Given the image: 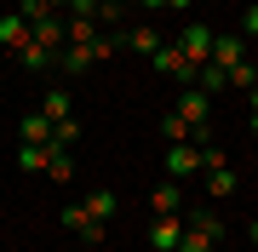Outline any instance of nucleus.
Instances as JSON below:
<instances>
[{
    "instance_id": "obj_1",
    "label": "nucleus",
    "mask_w": 258,
    "mask_h": 252,
    "mask_svg": "<svg viewBox=\"0 0 258 252\" xmlns=\"http://www.w3.org/2000/svg\"><path fill=\"white\" fill-rule=\"evenodd\" d=\"M149 63L161 69V75H172L178 86H195V63L184 57V46H178V40H161L155 46V57H149Z\"/></svg>"
},
{
    "instance_id": "obj_2",
    "label": "nucleus",
    "mask_w": 258,
    "mask_h": 252,
    "mask_svg": "<svg viewBox=\"0 0 258 252\" xmlns=\"http://www.w3.org/2000/svg\"><path fill=\"white\" fill-rule=\"evenodd\" d=\"M212 40H218V35H212L207 23H184V29H178V46H184V57H189L195 69L212 63Z\"/></svg>"
},
{
    "instance_id": "obj_3",
    "label": "nucleus",
    "mask_w": 258,
    "mask_h": 252,
    "mask_svg": "<svg viewBox=\"0 0 258 252\" xmlns=\"http://www.w3.org/2000/svg\"><path fill=\"white\" fill-rule=\"evenodd\" d=\"M178 115H184L189 126H212V98L201 92V86H178ZM195 138V132H189Z\"/></svg>"
},
{
    "instance_id": "obj_4",
    "label": "nucleus",
    "mask_w": 258,
    "mask_h": 252,
    "mask_svg": "<svg viewBox=\"0 0 258 252\" xmlns=\"http://www.w3.org/2000/svg\"><path fill=\"white\" fill-rule=\"evenodd\" d=\"M184 229H189V218H178V212H166L149 224V246L155 252H178V241H184Z\"/></svg>"
},
{
    "instance_id": "obj_5",
    "label": "nucleus",
    "mask_w": 258,
    "mask_h": 252,
    "mask_svg": "<svg viewBox=\"0 0 258 252\" xmlns=\"http://www.w3.org/2000/svg\"><path fill=\"white\" fill-rule=\"evenodd\" d=\"M57 218H63V229H75V235H81V241H103V224H98V218L92 212H86V206H63V212H57Z\"/></svg>"
},
{
    "instance_id": "obj_6",
    "label": "nucleus",
    "mask_w": 258,
    "mask_h": 252,
    "mask_svg": "<svg viewBox=\"0 0 258 252\" xmlns=\"http://www.w3.org/2000/svg\"><path fill=\"white\" fill-rule=\"evenodd\" d=\"M166 172H172V178L201 172V149H195V143H166Z\"/></svg>"
},
{
    "instance_id": "obj_7",
    "label": "nucleus",
    "mask_w": 258,
    "mask_h": 252,
    "mask_svg": "<svg viewBox=\"0 0 258 252\" xmlns=\"http://www.w3.org/2000/svg\"><path fill=\"white\" fill-rule=\"evenodd\" d=\"M212 63H218V69L247 63V46H241V35H218V40H212Z\"/></svg>"
},
{
    "instance_id": "obj_8",
    "label": "nucleus",
    "mask_w": 258,
    "mask_h": 252,
    "mask_svg": "<svg viewBox=\"0 0 258 252\" xmlns=\"http://www.w3.org/2000/svg\"><path fill=\"white\" fill-rule=\"evenodd\" d=\"M23 40H35V29H29L18 12H6V18H0V46H6V52H18Z\"/></svg>"
},
{
    "instance_id": "obj_9",
    "label": "nucleus",
    "mask_w": 258,
    "mask_h": 252,
    "mask_svg": "<svg viewBox=\"0 0 258 252\" xmlns=\"http://www.w3.org/2000/svg\"><path fill=\"white\" fill-rule=\"evenodd\" d=\"M57 63H63L69 75H81V69H92V63H98V52H92V40H69V46H63V57H57Z\"/></svg>"
},
{
    "instance_id": "obj_10",
    "label": "nucleus",
    "mask_w": 258,
    "mask_h": 252,
    "mask_svg": "<svg viewBox=\"0 0 258 252\" xmlns=\"http://www.w3.org/2000/svg\"><path fill=\"white\" fill-rule=\"evenodd\" d=\"M40 115H46L52 126H57V121H69V115H75V103H69V92H63V86H46V98H40Z\"/></svg>"
},
{
    "instance_id": "obj_11",
    "label": "nucleus",
    "mask_w": 258,
    "mask_h": 252,
    "mask_svg": "<svg viewBox=\"0 0 258 252\" xmlns=\"http://www.w3.org/2000/svg\"><path fill=\"white\" fill-rule=\"evenodd\" d=\"M12 57H18L23 69H52V63H57V52H52V46H40V40H23Z\"/></svg>"
},
{
    "instance_id": "obj_12",
    "label": "nucleus",
    "mask_w": 258,
    "mask_h": 252,
    "mask_svg": "<svg viewBox=\"0 0 258 252\" xmlns=\"http://www.w3.org/2000/svg\"><path fill=\"white\" fill-rule=\"evenodd\" d=\"M18 166L23 172H52V143H23V149H18Z\"/></svg>"
},
{
    "instance_id": "obj_13",
    "label": "nucleus",
    "mask_w": 258,
    "mask_h": 252,
    "mask_svg": "<svg viewBox=\"0 0 258 252\" xmlns=\"http://www.w3.org/2000/svg\"><path fill=\"white\" fill-rule=\"evenodd\" d=\"M195 86L212 98V92H230V69H218V63H201L195 69Z\"/></svg>"
},
{
    "instance_id": "obj_14",
    "label": "nucleus",
    "mask_w": 258,
    "mask_h": 252,
    "mask_svg": "<svg viewBox=\"0 0 258 252\" xmlns=\"http://www.w3.org/2000/svg\"><path fill=\"white\" fill-rule=\"evenodd\" d=\"M126 46H132V52H144V57H155L161 35H155V29H149V23H132V29H126Z\"/></svg>"
},
{
    "instance_id": "obj_15",
    "label": "nucleus",
    "mask_w": 258,
    "mask_h": 252,
    "mask_svg": "<svg viewBox=\"0 0 258 252\" xmlns=\"http://www.w3.org/2000/svg\"><path fill=\"white\" fill-rule=\"evenodd\" d=\"M18 132H23V143H52V121H46L40 109H35V115H23V126H18Z\"/></svg>"
},
{
    "instance_id": "obj_16",
    "label": "nucleus",
    "mask_w": 258,
    "mask_h": 252,
    "mask_svg": "<svg viewBox=\"0 0 258 252\" xmlns=\"http://www.w3.org/2000/svg\"><path fill=\"white\" fill-rule=\"evenodd\" d=\"M115 206H120V201H115V189H92V195H86V212H92L98 224H103V218H115Z\"/></svg>"
},
{
    "instance_id": "obj_17",
    "label": "nucleus",
    "mask_w": 258,
    "mask_h": 252,
    "mask_svg": "<svg viewBox=\"0 0 258 252\" xmlns=\"http://www.w3.org/2000/svg\"><path fill=\"white\" fill-rule=\"evenodd\" d=\"M149 206H155V218H166V212H178V206H184V195H178V184H161L155 195H149Z\"/></svg>"
},
{
    "instance_id": "obj_18",
    "label": "nucleus",
    "mask_w": 258,
    "mask_h": 252,
    "mask_svg": "<svg viewBox=\"0 0 258 252\" xmlns=\"http://www.w3.org/2000/svg\"><path fill=\"white\" fill-rule=\"evenodd\" d=\"M75 143H81V121L69 115V121H57V126H52V149H75Z\"/></svg>"
},
{
    "instance_id": "obj_19",
    "label": "nucleus",
    "mask_w": 258,
    "mask_h": 252,
    "mask_svg": "<svg viewBox=\"0 0 258 252\" xmlns=\"http://www.w3.org/2000/svg\"><path fill=\"white\" fill-rule=\"evenodd\" d=\"M18 18H23L29 29H35V23H46V18H57V12L46 6V0H18Z\"/></svg>"
},
{
    "instance_id": "obj_20",
    "label": "nucleus",
    "mask_w": 258,
    "mask_h": 252,
    "mask_svg": "<svg viewBox=\"0 0 258 252\" xmlns=\"http://www.w3.org/2000/svg\"><path fill=\"white\" fill-rule=\"evenodd\" d=\"M161 132H166V143H189V132H195V126H189L184 115L172 109V115H166V121H161Z\"/></svg>"
},
{
    "instance_id": "obj_21",
    "label": "nucleus",
    "mask_w": 258,
    "mask_h": 252,
    "mask_svg": "<svg viewBox=\"0 0 258 252\" xmlns=\"http://www.w3.org/2000/svg\"><path fill=\"white\" fill-rule=\"evenodd\" d=\"M189 224L201 229V235H212V246L224 241V218H218V212H189Z\"/></svg>"
},
{
    "instance_id": "obj_22",
    "label": "nucleus",
    "mask_w": 258,
    "mask_h": 252,
    "mask_svg": "<svg viewBox=\"0 0 258 252\" xmlns=\"http://www.w3.org/2000/svg\"><path fill=\"white\" fill-rule=\"evenodd\" d=\"M52 184H69V178H75V160H69V149H52Z\"/></svg>"
},
{
    "instance_id": "obj_23",
    "label": "nucleus",
    "mask_w": 258,
    "mask_h": 252,
    "mask_svg": "<svg viewBox=\"0 0 258 252\" xmlns=\"http://www.w3.org/2000/svg\"><path fill=\"white\" fill-rule=\"evenodd\" d=\"M207 184H212V195H218V201H224V195H235V172H230V166L207 172Z\"/></svg>"
},
{
    "instance_id": "obj_24",
    "label": "nucleus",
    "mask_w": 258,
    "mask_h": 252,
    "mask_svg": "<svg viewBox=\"0 0 258 252\" xmlns=\"http://www.w3.org/2000/svg\"><path fill=\"white\" fill-rule=\"evenodd\" d=\"M178 252H212V235H201V229H184V241H178Z\"/></svg>"
},
{
    "instance_id": "obj_25",
    "label": "nucleus",
    "mask_w": 258,
    "mask_h": 252,
    "mask_svg": "<svg viewBox=\"0 0 258 252\" xmlns=\"http://www.w3.org/2000/svg\"><path fill=\"white\" fill-rule=\"evenodd\" d=\"M230 86H247V92H252V86H258V69L252 63H235L230 69Z\"/></svg>"
},
{
    "instance_id": "obj_26",
    "label": "nucleus",
    "mask_w": 258,
    "mask_h": 252,
    "mask_svg": "<svg viewBox=\"0 0 258 252\" xmlns=\"http://www.w3.org/2000/svg\"><path fill=\"white\" fill-rule=\"evenodd\" d=\"M241 29H247V35H258V6H247V18H241Z\"/></svg>"
},
{
    "instance_id": "obj_27",
    "label": "nucleus",
    "mask_w": 258,
    "mask_h": 252,
    "mask_svg": "<svg viewBox=\"0 0 258 252\" xmlns=\"http://www.w3.org/2000/svg\"><path fill=\"white\" fill-rule=\"evenodd\" d=\"M247 103H252V138H258V86L247 92Z\"/></svg>"
},
{
    "instance_id": "obj_28",
    "label": "nucleus",
    "mask_w": 258,
    "mask_h": 252,
    "mask_svg": "<svg viewBox=\"0 0 258 252\" xmlns=\"http://www.w3.org/2000/svg\"><path fill=\"white\" fill-rule=\"evenodd\" d=\"M138 6H144V12H161V6H166V0H138Z\"/></svg>"
},
{
    "instance_id": "obj_29",
    "label": "nucleus",
    "mask_w": 258,
    "mask_h": 252,
    "mask_svg": "<svg viewBox=\"0 0 258 252\" xmlns=\"http://www.w3.org/2000/svg\"><path fill=\"white\" fill-rule=\"evenodd\" d=\"M247 241H252V246H258V218H252V224H247Z\"/></svg>"
},
{
    "instance_id": "obj_30",
    "label": "nucleus",
    "mask_w": 258,
    "mask_h": 252,
    "mask_svg": "<svg viewBox=\"0 0 258 252\" xmlns=\"http://www.w3.org/2000/svg\"><path fill=\"white\" fill-rule=\"evenodd\" d=\"M46 6H52V12H63V6H69V0H46Z\"/></svg>"
},
{
    "instance_id": "obj_31",
    "label": "nucleus",
    "mask_w": 258,
    "mask_h": 252,
    "mask_svg": "<svg viewBox=\"0 0 258 252\" xmlns=\"http://www.w3.org/2000/svg\"><path fill=\"white\" fill-rule=\"evenodd\" d=\"M109 6H126V0H109Z\"/></svg>"
},
{
    "instance_id": "obj_32",
    "label": "nucleus",
    "mask_w": 258,
    "mask_h": 252,
    "mask_svg": "<svg viewBox=\"0 0 258 252\" xmlns=\"http://www.w3.org/2000/svg\"><path fill=\"white\" fill-rule=\"evenodd\" d=\"M212 252H224V246H212Z\"/></svg>"
}]
</instances>
